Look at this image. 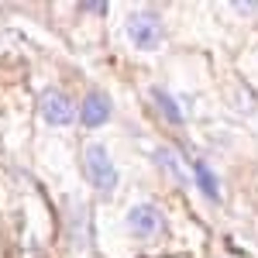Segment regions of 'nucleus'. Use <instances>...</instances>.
Instances as JSON below:
<instances>
[{
  "mask_svg": "<svg viewBox=\"0 0 258 258\" xmlns=\"http://www.w3.org/2000/svg\"><path fill=\"white\" fill-rule=\"evenodd\" d=\"M83 169H86V179H90V186L103 193V197H110L114 189H117V169H114V162L107 155V148L103 145H86V152H83Z\"/></svg>",
  "mask_w": 258,
  "mask_h": 258,
  "instance_id": "obj_1",
  "label": "nucleus"
},
{
  "mask_svg": "<svg viewBox=\"0 0 258 258\" xmlns=\"http://www.w3.org/2000/svg\"><path fill=\"white\" fill-rule=\"evenodd\" d=\"M127 38L135 41L141 52H155L162 45V21L155 11H135L127 18Z\"/></svg>",
  "mask_w": 258,
  "mask_h": 258,
  "instance_id": "obj_2",
  "label": "nucleus"
},
{
  "mask_svg": "<svg viewBox=\"0 0 258 258\" xmlns=\"http://www.w3.org/2000/svg\"><path fill=\"white\" fill-rule=\"evenodd\" d=\"M127 231L135 238H159L165 231V214L155 203H138L127 210Z\"/></svg>",
  "mask_w": 258,
  "mask_h": 258,
  "instance_id": "obj_3",
  "label": "nucleus"
},
{
  "mask_svg": "<svg viewBox=\"0 0 258 258\" xmlns=\"http://www.w3.org/2000/svg\"><path fill=\"white\" fill-rule=\"evenodd\" d=\"M38 110H41V117L48 120V124H55V127H66V124H73V117H76L73 100L66 97L62 90H45L41 100H38Z\"/></svg>",
  "mask_w": 258,
  "mask_h": 258,
  "instance_id": "obj_4",
  "label": "nucleus"
},
{
  "mask_svg": "<svg viewBox=\"0 0 258 258\" xmlns=\"http://www.w3.org/2000/svg\"><path fill=\"white\" fill-rule=\"evenodd\" d=\"M80 120L86 124V127H100V124H107V120H110V97L100 93V90H93L90 97L83 100Z\"/></svg>",
  "mask_w": 258,
  "mask_h": 258,
  "instance_id": "obj_5",
  "label": "nucleus"
},
{
  "mask_svg": "<svg viewBox=\"0 0 258 258\" xmlns=\"http://www.w3.org/2000/svg\"><path fill=\"white\" fill-rule=\"evenodd\" d=\"M152 97H155V103H159V114L165 120H169V124H182V120H186V110H179V100L172 97V93H169V90H152Z\"/></svg>",
  "mask_w": 258,
  "mask_h": 258,
  "instance_id": "obj_6",
  "label": "nucleus"
},
{
  "mask_svg": "<svg viewBox=\"0 0 258 258\" xmlns=\"http://www.w3.org/2000/svg\"><path fill=\"white\" fill-rule=\"evenodd\" d=\"M193 172H197V182H200V189H203V197L217 203L220 200V182H217V176L207 169V162H193Z\"/></svg>",
  "mask_w": 258,
  "mask_h": 258,
  "instance_id": "obj_7",
  "label": "nucleus"
},
{
  "mask_svg": "<svg viewBox=\"0 0 258 258\" xmlns=\"http://www.w3.org/2000/svg\"><path fill=\"white\" fill-rule=\"evenodd\" d=\"M155 159H159V165L165 169V172H172V176L182 182V165H179V159H176V152H172V148H159V152H155Z\"/></svg>",
  "mask_w": 258,
  "mask_h": 258,
  "instance_id": "obj_8",
  "label": "nucleus"
},
{
  "mask_svg": "<svg viewBox=\"0 0 258 258\" xmlns=\"http://www.w3.org/2000/svg\"><path fill=\"white\" fill-rule=\"evenodd\" d=\"M83 11H90V14H107L103 4H83Z\"/></svg>",
  "mask_w": 258,
  "mask_h": 258,
  "instance_id": "obj_9",
  "label": "nucleus"
}]
</instances>
